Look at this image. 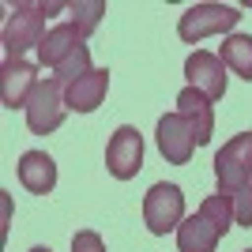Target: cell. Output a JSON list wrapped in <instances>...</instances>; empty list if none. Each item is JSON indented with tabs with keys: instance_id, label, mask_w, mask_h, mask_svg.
Masks as SVG:
<instances>
[{
	"instance_id": "cell-1",
	"label": "cell",
	"mask_w": 252,
	"mask_h": 252,
	"mask_svg": "<svg viewBox=\"0 0 252 252\" xmlns=\"http://www.w3.org/2000/svg\"><path fill=\"white\" fill-rule=\"evenodd\" d=\"M53 11H61V4H31V0L15 4V11L4 23V57H23L27 49L38 53L42 38L49 34L45 31V19Z\"/></svg>"
},
{
	"instance_id": "cell-2",
	"label": "cell",
	"mask_w": 252,
	"mask_h": 252,
	"mask_svg": "<svg viewBox=\"0 0 252 252\" xmlns=\"http://www.w3.org/2000/svg\"><path fill=\"white\" fill-rule=\"evenodd\" d=\"M215 177H219V196H237L241 189H252V132L233 136L226 147L215 155Z\"/></svg>"
},
{
	"instance_id": "cell-3",
	"label": "cell",
	"mask_w": 252,
	"mask_h": 252,
	"mask_svg": "<svg viewBox=\"0 0 252 252\" xmlns=\"http://www.w3.org/2000/svg\"><path fill=\"white\" fill-rule=\"evenodd\" d=\"M237 23H241V8H230V4H192L177 19V34H181V42H203L211 34L233 31Z\"/></svg>"
},
{
	"instance_id": "cell-4",
	"label": "cell",
	"mask_w": 252,
	"mask_h": 252,
	"mask_svg": "<svg viewBox=\"0 0 252 252\" xmlns=\"http://www.w3.org/2000/svg\"><path fill=\"white\" fill-rule=\"evenodd\" d=\"M143 222H147L151 233H169L177 230L181 222H185V192L177 185H166V181H158L151 185L147 196H143Z\"/></svg>"
},
{
	"instance_id": "cell-5",
	"label": "cell",
	"mask_w": 252,
	"mask_h": 252,
	"mask_svg": "<svg viewBox=\"0 0 252 252\" xmlns=\"http://www.w3.org/2000/svg\"><path fill=\"white\" fill-rule=\"evenodd\" d=\"M64 117H68V105H64V83L57 79H42L38 91H34L31 105H27V128H31L34 136H49L57 128L64 125Z\"/></svg>"
},
{
	"instance_id": "cell-6",
	"label": "cell",
	"mask_w": 252,
	"mask_h": 252,
	"mask_svg": "<svg viewBox=\"0 0 252 252\" xmlns=\"http://www.w3.org/2000/svg\"><path fill=\"white\" fill-rule=\"evenodd\" d=\"M38 83H42L38 68L27 57H4V64H0V102L8 109H27Z\"/></svg>"
},
{
	"instance_id": "cell-7",
	"label": "cell",
	"mask_w": 252,
	"mask_h": 252,
	"mask_svg": "<svg viewBox=\"0 0 252 252\" xmlns=\"http://www.w3.org/2000/svg\"><path fill=\"white\" fill-rule=\"evenodd\" d=\"M105 169L117 181H132L143 169V136H139V128L121 125L113 132L109 147H105Z\"/></svg>"
},
{
	"instance_id": "cell-8",
	"label": "cell",
	"mask_w": 252,
	"mask_h": 252,
	"mask_svg": "<svg viewBox=\"0 0 252 252\" xmlns=\"http://www.w3.org/2000/svg\"><path fill=\"white\" fill-rule=\"evenodd\" d=\"M155 139H158V151H162V158H166L169 166H189V162H192L196 132H192V125L177 113V109L158 121V136Z\"/></svg>"
},
{
	"instance_id": "cell-9",
	"label": "cell",
	"mask_w": 252,
	"mask_h": 252,
	"mask_svg": "<svg viewBox=\"0 0 252 252\" xmlns=\"http://www.w3.org/2000/svg\"><path fill=\"white\" fill-rule=\"evenodd\" d=\"M185 75H189V87H196L211 102H222V98H226V64H222L219 53L196 49L189 61H185Z\"/></svg>"
},
{
	"instance_id": "cell-10",
	"label": "cell",
	"mask_w": 252,
	"mask_h": 252,
	"mask_svg": "<svg viewBox=\"0 0 252 252\" xmlns=\"http://www.w3.org/2000/svg\"><path fill=\"white\" fill-rule=\"evenodd\" d=\"M105 91H109V72H105V68H94V72H87L83 79H75V83L64 87V105L75 109V113H94L98 105L105 102Z\"/></svg>"
},
{
	"instance_id": "cell-11",
	"label": "cell",
	"mask_w": 252,
	"mask_h": 252,
	"mask_svg": "<svg viewBox=\"0 0 252 252\" xmlns=\"http://www.w3.org/2000/svg\"><path fill=\"white\" fill-rule=\"evenodd\" d=\"M211 98L200 94L196 87H185L177 94V113L185 117L192 125V132H196V147H203V143H211V132H215V109H211Z\"/></svg>"
},
{
	"instance_id": "cell-12",
	"label": "cell",
	"mask_w": 252,
	"mask_h": 252,
	"mask_svg": "<svg viewBox=\"0 0 252 252\" xmlns=\"http://www.w3.org/2000/svg\"><path fill=\"white\" fill-rule=\"evenodd\" d=\"M79 45H83L79 27H75L72 19L57 23V27H49V34H45L42 45H38V64H42V68H57V64H61L64 57H72Z\"/></svg>"
},
{
	"instance_id": "cell-13",
	"label": "cell",
	"mask_w": 252,
	"mask_h": 252,
	"mask_svg": "<svg viewBox=\"0 0 252 252\" xmlns=\"http://www.w3.org/2000/svg\"><path fill=\"white\" fill-rule=\"evenodd\" d=\"M19 181H23L27 192L45 196V192H53V185H57V162H53L45 151H27V155L19 158Z\"/></svg>"
},
{
	"instance_id": "cell-14",
	"label": "cell",
	"mask_w": 252,
	"mask_h": 252,
	"mask_svg": "<svg viewBox=\"0 0 252 252\" xmlns=\"http://www.w3.org/2000/svg\"><path fill=\"white\" fill-rule=\"evenodd\" d=\"M219 241H222V233L203 219L200 211L189 215V219L177 226V249L181 252H215V249H219Z\"/></svg>"
},
{
	"instance_id": "cell-15",
	"label": "cell",
	"mask_w": 252,
	"mask_h": 252,
	"mask_svg": "<svg viewBox=\"0 0 252 252\" xmlns=\"http://www.w3.org/2000/svg\"><path fill=\"white\" fill-rule=\"evenodd\" d=\"M219 57L233 75H241V79L252 83V34H230V38L222 42Z\"/></svg>"
},
{
	"instance_id": "cell-16",
	"label": "cell",
	"mask_w": 252,
	"mask_h": 252,
	"mask_svg": "<svg viewBox=\"0 0 252 252\" xmlns=\"http://www.w3.org/2000/svg\"><path fill=\"white\" fill-rule=\"evenodd\" d=\"M68 11H72V23L79 27V34H83V42H87L105 15V0H72Z\"/></svg>"
},
{
	"instance_id": "cell-17",
	"label": "cell",
	"mask_w": 252,
	"mask_h": 252,
	"mask_svg": "<svg viewBox=\"0 0 252 252\" xmlns=\"http://www.w3.org/2000/svg\"><path fill=\"white\" fill-rule=\"evenodd\" d=\"M87 72H94V68H91V49H87V45H79L72 57H64V61L53 68V79L68 87V83H75V79H83Z\"/></svg>"
},
{
	"instance_id": "cell-18",
	"label": "cell",
	"mask_w": 252,
	"mask_h": 252,
	"mask_svg": "<svg viewBox=\"0 0 252 252\" xmlns=\"http://www.w3.org/2000/svg\"><path fill=\"white\" fill-rule=\"evenodd\" d=\"M200 215H203V219H207L219 233H226V230L233 226V203L226 200V196H219V192H215V196H207V200L200 203Z\"/></svg>"
},
{
	"instance_id": "cell-19",
	"label": "cell",
	"mask_w": 252,
	"mask_h": 252,
	"mask_svg": "<svg viewBox=\"0 0 252 252\" xmlns=\"http://www.w3.org/2000/svg\"><path fill=\"white\" fill-rule=\"evenodd\" d=\"M72 252H105V241L94 230H79L72 237Z\"/></svg>"
},
{
	"instance_id": "cell-20",
	"label": "cell",
	"mask_w": 252,
	"mask_h": 252,
	"mask_svg": "<svg viewBox=\"0 0 252 252\" xmlns=\"http://www.w3.org/2000/svg\"><path fill=\"white\" fill-rule=\"evenodd\" d=\"M31 252H49V249H42V245H38V249H31Z\"/></svg>"
},
{
	"instance_id": "cell-21",
	"label": "cell",
	"mask_w": 252,
	"mask_h": 252,
	"mask_svg": "<svg viewBox=\"0 0 252 252\" xmlns=\"http://www.w3.org/2000/svg\"><path fill=\"white\" fill-rule=\"evenodd\" d=\"M245 252H252V249H245Z\"/></svg>"
}]
</instances>
